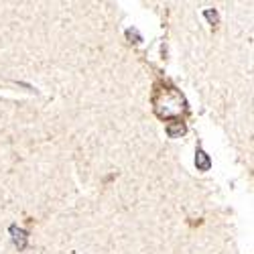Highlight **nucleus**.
Returning a JSON list of instances; mask_svg holds the SVG:
<instances>
[{
    "label": "nucleus",
    "mask_w": 254,
    "mask_h": 254,
    "mask_svg": "<svg viewBox=\"0 0 254 254\" xmlns=\"http://www.w3.org/2000/svg\"><path fill=\"white\" fill-rule=\"evenodd\" d=\"M10 234H12V240H14V246L18 248V250H25L27 248V232L23 230V228H18V226H10Z\"/></svg>",
    "instance_id": "nucleus-1"
},
{
    "label": "nucleus",
    "mask_w": 254,
    "mask_h": 254,
    "mask_svg": "<svg viewBox=\"0 0 254 254\" xmlns=\"http://www.w3.org/2000/svg\"><path fill=\"white\" fill-rule=\"evenodd\" d=\"M203 16H205V18L209 20L211 25H216V23H218V18H220V16H218V12H216V10H211V8L203 10Z\"/></svg>",
    "instance_id": "nucleus-4"
},
{
    "label": "nucleus",
    "mask_w": 254,
    "mask_h": 254,
    "mask_svg": "<svg viewBox=\"0 0 254 254\" xmlns=\"http://www.w3.org/2000/svg\"><path fill=\"white\" fill-rule=\"evenodd\" d=\"M195 165H197L199 171H209V169H211V159H209V155L203 149H197V153H195Z\"/></svg>",
    "instance_id": "nucleus-2"
},
{
    "label": "nucleus",
    "mask_w": 254,
    "mask_h": 254,
    "mask_svg": "<svg viewBox=\"0 0 254 254\" xmlns=\"http://www.w3.org/2000/svg\"><path fill=\"white\" fill-rule=\"evenodd\" d=\"M126 37H128V39H134L132 43H140V41H142V37H140V33H138L136 29H128V31H126Z\"/></svg>",
    "instance_id": "nucleus-5"
},
{
    "label": "nucleus",
    "mask_w": 254,
    "mask_h": 254,
    "mask_svg": "<svg viewBox=\"0 0 254 254\" xmlns=\"http://www.w3.org/2000/svg\"><path fill=\"white\" fill-rule=\"evenodd\" d=\"M185 130L187 128H185L183 122H175V124L171 122V124H167V134L171 136V138H179L181 134H185Z\"/></svg>",
    "instance_id": "nucleus-3"
}]
</instances>
